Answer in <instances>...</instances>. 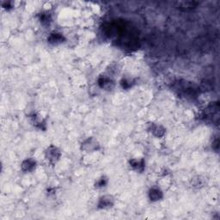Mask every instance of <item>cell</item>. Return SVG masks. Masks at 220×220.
Returning a JSON list of instances; mask_svg holds the SVG:
<instances>
[{"label":"cell","instance_id":"1","mask_svg":"<svg viewBox=\"0 0 220 220\" xmlns=\"http://www.w3.org/2000/svg\"><path fill=\"white\" fill-rule=\"evenodd\" d=\"M60 157V152L55 147H51L48 150V159L50 161H55L59 158Z\"/></svg>","mask_w":220,"mask_h":220},{"label":"cell","instance_id":"2","mask_svg":"<svg viewBox=\"0 0 220 220\" xmlns=\"http://www.w3.org/2000/svg\"><path fill=\"white\" fill-rule=\"evenodd\" d=\"M35 166V163L32 160H26L24 163H23V168L26 171H29L33 170Z\"/></svg>","mask_w":220,"mask_h":220},{"label":"cell","instance_id":"3","mask_svg":"<svg viewBox=\"0 0 220 220\" xmlns=\"http://www.w3.org/2000/svg\"><path fill=\"white\" fill-rule=\"evenodd\" d=\"M112 205V199L110 197H104L100 201V207L102 208L108 207Z\"/></svg>","mask_w":220,"mask_h":220},{"label":"cell","instance_id":"4","mask_svg":"<svg viewBox=\"0 0 220 220\" xmlns=\"http://www.w3.org/2000/svg\"><path fill=\"white\" fill-rule=\"evenodd\" d=\"M150 197L153 200H158L162 197V193L158 189H152L150 193Z\"/></svg>","mask_w":220,"mask_h":220},{"label":"cell","instance_id":"5","mask_svg":"<svg viewBox=\"0 0 220 220\" xmlns=\"http://www.w3.org/2000/svg\"><path fill=\"white\" fill-rule=\"evenodd\" d=\"M194 4H195V3H194V2H182V3H179L180 7H183L185 9H192V8L194 7Z\"/></svg>","mask_w":220,"mask_h":220},{"label":"cell","instance_id":"6","mask_svg":"<svg viewBox=\"0 0 220 220\" xmlns=\"http://www.w3.org/2000/svg\"><path fill=\"white\" fill-rule=\"evenodd\" d=\"M49 40H50V42H52V43H57L58 41H61L62 36L58 34H53L51 35Z\"/></svg>","mask_w":220,"mask_h":220}]
</instances>
